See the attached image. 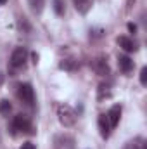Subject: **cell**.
Returning a JSON list of instances; mask_svg holds the SVG:
<instances>
[{
    "mask_svg": "<svg viewBox=\"0 0 147 149\" xmlns=\"http://www.w3.org/2000/svg\"><path fill=\"white\" fill-rule=\"evenodd\" d=\"M10 128L14 130L12 134H17V132H21V134H33V125H31V121H30V118L26 114L14 116V120L10 123Z\"/></svg>",
    "mask_w": 147,
    "mask_h": 149,
    "instance_id": "cell-1",
    "label": "cell"
},
{
    "mask_svg": "<svg viewBox=\"0 0 147 149\" xmlns=\"http://www.w3.org/2000/svg\"><path fill=\"white\" fill-rule=\"evenodd\" d=\"M57 116H59L61 125H64V127H73L76 123V113L69 104H59L57 106Z\"/></svg>",
    "mask_w": 147,
    "mask_h": 149,
    "instance_id": "cell-2",
    "label": "cell"
},
{
    "mask_svg": "<svg viewBox=\"0 0 147 149\" xmlns=\"http://www.w3.org/2000/svg\"><path fill=\"white\" fill-rule=\"evenodd\" d=\"M28 61V50L24 47H16L10 54V68L12 70H21Z\"/></svg>",
    "mask_w": 147,
    "mask_h": 149,
    "instance_id": "cell-3",
    "label": "cell"
},
{
    "mask_svg": "<svg viewBox=\"0 0 147 149\" xmlns=\"http://www.w3.org/2000/svg\"><path fill=\"white\" fill-rule=\"evenodd\" d=\"M17 97H19L21 102H24L26 106L31 108L35 104V90H33V87L30 83H21L17 87Z\"/></svg>",
    "mask_w": 147,
    "mask_h": 149,
    "instance_id": "cell-4",
    "label": "cell"
},
{
    "mask_svg": "<svg viewBox=\"0 0 147 149\" xmlns=\"http://www.w3.org/2000/svg\"><path fill=\"white\" fill-rule=\"evenodd\" d=\"M97 125H99V132H101V137H102V139H109L112 127H111L109 120H107V114H99Z\"/></svg>",
    "mask_w": 147,
    "mask_h": 149,
    "instance_id": "cell-5",
    "label": "cell"
},
{
    "mask_svg": "<svg viewBox=\"0 0 147 149\" xmlns=\"http://www.w3.org/2000/svg\"><path fill=\"white\" fill-rule=\"evenodd\" d=\"M92 68H94V71L97 74H101V76H106V74H109V64H107V61H106V57H95L94 59V63H92Z\"/></svg>",
    "mask_w": 147,
    "mask_h": 149,
    "instance_id": "cell-6",
    "label": "cell"
},
{
    "mask_svg": "<svg viewBox=\"0 0 147 149\" xmlns=\"http://www.w3.org/2000/svg\"><path fill=\"white\" fill-rule=\"evenodd\" d=\"M119 118H121V106H119V104H114L109 111H107V120H109V123H111L112 128L119 123Z\"/></svg>",
    "mask_w": 147,
    "mask_h": 149,
    "instance_id": "cell-7",
    "label": "cell"
},
{
    "mask_svg": "<svg viewBox=\"0 0 147 149\" xmlns=\"http://www.w3.org/2000/svg\"><path fill=\"white\" fill-rule=\"evenodd\" d=\"M118 66H119V70H121L123 73H130L135 64H133V61H132L128 56H119V57H118Z\"/></svg>",
    "mask_w": 147,
    "mask_h": 149,
    "instance_id": "cell-8",
    "label": "cell"
},
{
    "mask_svg": "<svg viewBox=\"0 0 147 149\" xmlns=\"http://www.w3.org/2000/svg\"><path fill=\"white\" fill-rule=\"evenodd\" d=\"M73 3H74V9H76L80 14H87V12L92 9L94 0H73Z\"/></svg>",
    "mask_w": 147,
    "mask_h": 149,
    "instance_id": "cell-9",
    "label": "cell"
},
{
    "mask_svg": "<svg viewBox=\"0 0 147 149\" xmlns=\"http://www.w3.org/2000/svg\"><path fill=\"white\" fill-rule=\"evenodd\" d=\"M118 43H119V47L125 50V52H133V50H137V47H135V43H133V40L128 37H119L118 38Z\"/></svg>",
    "mask_w": 147,
    "mask_h": 149,
    "instance_id": "cell-10",
    "label": "cell"
},
{
    "mask_svg": "<svg viewBox=\"0 0 147 149\" xmlns=\"http://www.w3.org/2000/svg\"><path fill=\"white\" fill-rule=\"evenodd\" d=\"M111 95H112V92H111L109 85H99V88H97V101H106V99H109Z\"/></svg>",
    "mask_w": 147,
    "mask_h": 149,
    "instance_id": "cell-11",
    "label": "cell"
},
{
    "mask_svg": "<svg viewBox=\"0 0 147 149\" xmlns=\"http://www.w3.org/2000/svg\"><path fill=\"white\" fill-rule=\"evenodd\" d=\"M28 3H30V9H31V12H33V14L40 16V14L43 12L45 0H28Z\"/></svg>",
    "mask_w": 147,
    "mask_h": 149,
    "instance_id": "cell-12",
    "label": "cell"
},
{
    "mask_svg": "<svg viewBox=\"0 0 147 149\" xmlns=\"http://www.w3.org/2000/svg\"><path fill=\"white\" fill-rule=\"evenodd\" d=\"M123 149H147V144L140 139V137H137V139H133V141H128Z\"/></svg>",
    "mask_w": 147,
    "mask_h": 149,
    "instance_id": "cell-13",
    "label": "cell"
},
{
    "mask_svg": "<svg viewBox=\"0 0 147 149\" xmlns=\"http://www.w3.org/2000/svg\"><path fill=\"white\" fill-rule=\"evenodd\" d=\"M12 111V104L7 101V99H3V101H0V114H3V116H9V113Z\"/></svg>",
    "mask_w": 147,
    "mask_h": 149,
    "instance_id": "cell-14",
    "label": "cell"
},
{
    "mask_svg": "<svg viewBox=\"0 0 147 149\" xmlns=\"http://www.w3.org/2000/svg\"><path fill=\"white\" fill-rule=\"evenodd\" d=\"M54 12H55L57 16H64L66 7H64V2H62V0H54Z\"/></svg>",
    "mask_w": 147,
    "mask_h": 149,
    "instance_id": "cell-15",
    "label": "cell"
},
{
    "mask_svg": "<svg viewBox=\"0 0 147 149\" xmlns=\"http://www.w3.org/2000/svg\"><path fill=\"white\" fill-rule=\"evenodd\" d=\"M17 24H19V30H21V31H24V33H28V31L31 30V26H30V23H28V21H26L24 17H21Z\"/></svg>",
    "mask_w": 147,
    "mask_h": 149,
    "instance_id": "cell-16",
    "label": "cell"
},
{
    "mask_svg": "<svg viewBox=\"0 0 147 149\" xmlns=\"http://www.w3.org/2000/svg\"><path fill=\"white\" fill-rule=\"evenodd\" d=\"M61 68H62V70H74L76 64H74L73 61H62V63H61Z\"/></svg>",
    "mask_w": 147,
    "mask_h": 149,
    "instance_id": "cell-17",
    "label": "cell"
},
{
    "mask_svg": "<svg viewBox=\"0 0 147 149\" xmlns=\"http://www.w3.org/2000/svg\"><path fill=\"white\" fill-rule=\"evenodd\" d=\"M140 83L146 87L147 85V68H142L140 70Z\"/></svg>",
    "mask_w": 147,
    "mask_h": 149,
    "instance_id": "cell-18",
    "label": "cell"
},
{
    "mask_svg": "<svg viewBox=\"0 0 147 149\" xmlns=\"http://www.w3.org/2000/svg\"><path fill=\"white\" fill-rule=\"evenodd\" d=\"M19 149H35V144H31V142H24Z\"/></svg>",
    "mask_w": 147,
    "mask_h": 149,
    "instance_id": "cell-19",
    "label": "cell"
},
{
    "mask_svg": "<svg viewBox=\"0 0 147 149\" xmlns=\"http://www.w3.org/2000/svg\"><path fill=\"white\" fill-rule=\"evenodd\" d=\"M128 30H130L132 33H135V31H137V26H135L133 23H130V24H128Z\"/></svg>",
    "mask_w": 147,
    "mask_h": 149,
    "instance_id": "cell-20",
    "label": "cell"
},
{
    "mask_svg": "<svg viewBox=\"0 0 147 149\" xmlns=\"http://www.w3.org/2000/svg\"><path fill=\"white\" fill-rule=\"evenodd\" d=\"M3 80H5V78H3V74L0 73V87H2V85H3Z\"/></svg>",
    "mask_w": 147,
    "mask_h": 149,
    "instance_id": "cell-21",
    "label": "cell"
},
{
    "mask_svg": "<svg viewBox=\"0 0 147 149\" xmlns=\"http://www.w3.org/2000/svg\"><path fill=\"white\" fill-rule=\"evenodd\" d=\"M7 3V0H0V5H5Z\"/></svg>",
    "mask_w": 147,
    "mask_h": 149,
    "instance_id": "cell-22",
    "label": "cell"
}]
</instances>
